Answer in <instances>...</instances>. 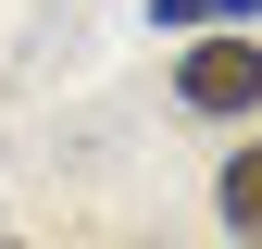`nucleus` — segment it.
<instances>
[{
	"label": "nucleus",
	"mask_w": 262,
	"mask_h": 249,
	"mask_svg": "<svg viewBox=\"0 0 262 249\" xmlns=\"http://www.w3.org/2000/svg\"><path fill=\"white\" fill-rule=\"evenodd\" d=\"M237 13H262V0H237Z\"/></svg>",
	"instance_id": "7ed1b4c3"
},
{
	"label": "nucleus",
	"mask_w": 262,
	"mask_h": 249,
	"mask_svg": "<svg viewBox=\"0 0 262 249\" xmlns=\"http://www.w3.org/2000/svg\"><path fill=\"white\" fill-rule=\"evenodd\" d=\"M175 100H187V112H250V100H262V50H250V38H200V50L175 62Z\"/></svg>",
	"instance_id": "f257e3e1"
},
{
	"label": "nucleus",
	"mask_w": 262,
	"mask_h": 249,
	"mask_svg": "<svg viewBox=\"0 0 262 249\" xmlns=\"http://www.w3.org/2000/svg\"><path fill=\"white\" fill-rule=\"evenodd\" d=\"M225 225L262 237V150H237V162H225Z\"/></svg>",
	"instance_id": "f03ea898"
}]
</instances>
